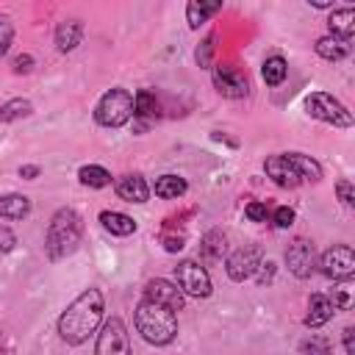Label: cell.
<instances>
[{
  "instance_id": "cell-31",
  "label": "cell",
  "mask_w": 355,
  "mask_h": 355,
  "mask_svg": "<svg viewBox=\"0 0 355 355\" xmlns=\"http://www.w3.org/2000/svg\"><path fill=\"white\" fill-rule=\"evenodd\" d=\"M11 39H14V28H11V19H8V17H0V55L8 50Z\"/></svg>"
},
{
  "instance_id": "cell-35",
  "label": "cell",
  "mask_w": 355,
  "mask_h": 355,
  "mask_svg": "<svg viewBox=\"0 0 355 355\" xmlns=\"http://www.w3.org/2000/svg\"><path fill=\"white\" fill-rule=\"evenodd\" d=\"M17 244V236L8 227H0V252H11Z\"/></svg>"
},
{
  "instance_id": "cell-5",
  "label": "cell",
  "mask_w": 355,
  "mask_h": 355,
  "mask_svg": "<svg viewBox=\"0 0 355 355\" xmlns=\"http://www.w3.org/2000/svg\"><path fill=\"white\" fill-rule=\"evenodd\" d=\"M305 111L313 116V119H322V122H330L336 128H349L352 125V114L333 97V94H324V92H313L305 97Z\"/></svg>"
},
{
  "instance_id": "cell-8",
  "label": "cell",
  "mask_w": 355,
  "mask_h": 355,
  "mask_svg": "<svg viewBox=\"0 0 355 355\" xmlns=\"http://www.w3.org/2000/svg\"><path fill=\"white\" fill-rule=\"evenodd\" d=\"M175 272H178V286L183 294H191V297H208L211 294V277L200 263L183 261L180 266H175Z\"/></svg>"
},
{
  "instance_id": "cell-37",
  "label": "cell",
  "mask_w": 355,
  "mask_h": 355,
  "mask_svg": "<svg viewBox=\"0 0 355 355\" xmlns=\"http://www.w3.org/2000/svg\"><path fill=\"white\" fill-rule=\"evenodd\" d=\"M31 69H33V58L28 53H22V55L14 58V72H31Z\"/></svg>"
},
{
  "instance_id": "cell-17",
  "label": "cell",
  "mask_w": 355,
  "mask_h": 355,
  "mask_svg": "<svg viewBox=\"0 0 355 355\" xmlns=\"http://www.w3.org/2000/svg\"><path fill=\"white\" fill-rule=\"evenodd\" d=\"M327 25H330V36H338V39L349 42V36L355 33V11L352 8H338V11L330 14Z\"/></svg>"
},
{
  "instance_id": "cell-38",
  "label": "cell",
  "mask_w": 355,
  "mask_h": 355,
  "mask_svg": "<svg viewBox=\"0 0 355 355\" xmlns=\"http://www.w3.org/2000/svg\"><path fill=\"white\" fill-rule=\"evenodd\" d=\"M164 250H166V252L183 250V236H169V233H164Z\"/></svg>"
},
{
  "instance_id": "cell-1",
  "label": "cell",
  "mask_w": 355,
  "mask_h": 355,
  "mask_svg": "<svg viewBox=\"0 0 355 355\" xmlns=\"http://www.w3.org/2000/svg\"><path fill=\"white\" fill-rule=\"evenodd\" d=\"M100 319H103V294L97 288H86L61 313L58 333L67 344H83L97 330Z\"/></svg>"
},
{
  "instance_id": "cell-19",
  "label": "cell",
  "mask_w": 355,
  "mask_h": 355,
  "mask_svg": "<svg viewBox=\"0 0 355 355\" xmlns=\"http://www.w3.org/2000/svg\"><path fill=\"white\" fill-rule=\"evenodd\" d=\"M100 222L105 230H111L114 236H130L136 230V222L128 216V214H119V211H103L100 214Z\"/></svg>"
},
{
  "instance_id": "cell-25",
  "label": "cell",
  "mask_w": 355,
  "mask_h": 355,
  "mask_svg": "<svg viewBox=\"0 0 355 355\" xmlns=\"http://www.w3.org/2000/svg\"><path fill=\"white\" fill-rule=\"evenodd\" d=\"M155 194L164 200H178L180 194H186V180L178 175H161L155 180Z\"/></svg>"
},
{
  "instance_id": "cell-41",
  "label": "cell",
  "mask_w": 355,
  "mask_h": 355,
  "mask_svg": "<svg viewBox=\"0 0 355 355\" xmlns=\"http://www.w3.org/2000/svg\"><path fill=\"white\" fill-rule=\"evenodd\" d=\"M39 175V166H19V178H28V180H33Z\"/></svg>"
},
{
  "instance_id": "cell-23",
  "label": "cell",
  "mask_w": 355,
  "mask_h": 355,
  "mask_svg": "<svg viewBox=\"0 0 355 355\" xmlns=\"http://www.w3.org/2000/svg\"><path fill=\"white\" fill-rule=\"evenodd\" d=\"M225 250H227V244H225V233L211 230V233H205V236H202L200 255H202L205 261H219V258L225 255Z\"/></svg>"
},
{
  "instance_id": "cell-13",
  "label": "cell",
  "mask_w": 355,
  "mask_h": 355,
  "mask_svg": "<svg viewBox=\"0 0 355 355\" xmlns=\"http://www.w3.org/2000/svg\"><path fill=\"white\" fill-rule=\"evenodd\" d=\"M263 169H266V175H269L277 186H300V183H302L300 175H297V169L291 166L288 155H272V158H266Z\"/></svg>"
},
{
  "instance_id": "cell-32",
  "label": "cell",
  "mask_w": 355,
  "mask_h": 355,
  "mask_svg": "<svg viewBox=\"0 0 355 355\" xmlns=\"http://www.w3.org/2000/svg\"><path fill=\"white\" fill-rule=\"evenodd\" d=\"M272 222H275L277 227H291V222H294V211H291L288 205H280V208H275Z\"/></svg>"
},
{
  "instance_id": "cell-14",
  "label": "cell",
  "mask_w": 355,
  "mask_h": 355,
  "mask_svg": "<svg viewBox=\"0 0 355 355\" xmlns=\"http://www.w3.org/2000/svg\"><path fill=\"white\" fill-rule=\"evenodd\" d=\"M116 194L125 200V202H147L150 197V189L144 183L141 175H122L116 180Z\"/></svg>"
},
{
  "instance_id": "cell-26",
  "label": "cell",
  "mask_w": 355,
  "mask_h": 355,
  "mask_svg": "<svg viewBox=\"0 0 355 355\" xmlns=\"http://www.w3.org/2000/svg\"><path fill=\"white\" fill-rule=\"evenodd\" d=\"M333 302V308H341V311H349L355 305V286L349 277L338 280V286H333V294L327 297Z\"/></svg>"
},
{
  "instance_id": "cell-15",
  "label": "cell",
  "mask_w": 355,
  "mask_h": 355,
  "mask_svg": "<svg viewBox=\"0 0 355 355\" xmlns=\"http://www.w3.org/2000/svg\"><path fill=\"white\" fill-rule=\"evenodd\" d=\"M333 302L327 300V294H313L311 302H308V316H305V324L308 327H322L324 322L333 319Z\"/></svg>"
},
{
  "instance_id": "cell-7",
  "label": "cell",
  "mask_w": 355,
  "mask_h": 355,
  "mask_svg": "<svg viewBox=\"0 0 355 355\" xmlns=\"http://www.w3.org/2000/svg\"><path fill=\"white\" fill-rule=\"evenodd\" d=\"M322 272L327 275V277H333V280H344V277H352V272H355V252H352V247H347V244H336V247H330L324 255H322Z\"/></svg>"
},
{
  "instance_id": "cell-34",
  "label": "cell",
  "mask_w": 355,
  "mask_h": 355,
  "mask_svg": "<svg viewBox=\"0 0 355 355\" xmlns=\"http://www.w3.org/2000/svg\"><path fill=\"white\" fill-rule=\"evenodd\" d=\"M336 189H338V197H341L344 205H352V202H355V194H352V183H349V180H338Z\"/></svg>"
},
{
  "instance_id": "cell-22",
  "label": "cell",
  "mask_w": 355,
  "mask_h": 355,
  "mask_svg": "<svg viewBox=\"0 0 355 355\" xmlns=\"http://www.w3.org/2000/svg\"><path fill=\"white\" fill-rule=\"evenodd\" d=\"M222 8V3H208V0H191L186 6V17H189V25L191 28H200L211 14H216Z\"/></svg>"
},
{
  "instance_id": "cell-12",
  "label": "cell",
  "mask_w": 355,
  "mask_h": 355,
  "mask_svg": "<svg viewBox=\"0 0 355 355\" xmlns=\"http://www.w3.org/2000/svg\"><path fill=\"white\" fill-rule=\"evenodd\" d=\"M258 263H261V252H258V247L236 250V252L227 258V275H230V280L241 283V280H247L250 275H255Z\"/></svg>"
},
{
  "instance_id": "cell-24",
  "label": "cell",
  "mask_w": 355,
  "mask_h": 355,
  "mask_svg": "<svg viewBox=\"0 0 355 355\" xmlns=\"http://www.w3.org/2000/svg\"><path fill=\"white\" fill-rule=\"evenodd\" d=\"M288 161H291V166L297 169L300 180H319V178H322V166H319L313 158H308V155H302V153H288Z\"/></svg>"
},
{
  "instance_id": "cell-16",
  "label": "cell",
  "mask_w": 355,
  "mask_h": 355,
  "mask_svg": "<svg viewBox=\"0 0 355 355\" xmlns=\"http://www.w3.org/2000/svg\"><path fill=\"white\" fill-rule=\"evenodd\" d=\"M133 116L144 119L139 128H147V125H150V119H155V116H158V100H155V94H153L150 89L136 92V97H133Z\"/></svg>"
},
{
  "instance_id": "cell-39",
  "label": "cell",
  "mask_w": 355,
  "mask_h": 355,
  "mask_svg": "<svg viewBox=\"0 0 355 355\" xmlns=\"http://www.w3.org/2000/svg\"><path fill=\"white\" fill-rule=\"evenodd\" d=\"M344 349L347 355H355V327H344Z\"/></svg>"
},
{
  "instance_id": "cell-6",
  "label": "cell",
  "mask_w": 355,
  "mask_h": 355,
  "mask_svg": "<svg viewBox=\"0 0 355 355\" xmlns=\"http://www.w3.org/2000/svg\"><path fill=\"white\" fill-rule=\"evenodd\" d=\"M94 355H130V338H128V330H125L122 319L111 316L103 324V330L97 336Z\"/></svg>"
},
{
  "instance_id": "cell-18",
  "label": "cell",
  "mask_w": 355,
  "mask_h": 355,
  "mask_svg": "<svg viewBox=\"0 0 355 355\" xmlns=\"http://www.w3.org/2000/svg\"><path fill=\"white\" fill-rule=\"evenodd\" d=\"M80 36H83V28H80V22L78 19H67V22H61L58 28H55V44H58V50H75L78 44H80Z\"/></svg>"
},
{
  "instance_id": "cell-21",
  "label": "cell",
  "mask_w": 355,
  "mask_h": 355,
  "mask_svg": "<svg viewBox=\"0 0 355 355\" xmlns=\"http://www.w3.org/2000/svg\"><path fill=\"white\" fill-rule=\"evenodd\" d=\"M316 53L322 58H327V61H338V58H344L349 53V42L347 39H338V36H322L316 42Z\"/></svg>"
},
{
  "instance_id": "cell-10",
  "label": "cell",
  "mask_w": 355,
  "mask_h": 355,
  "mask_svg": "<svg viewBox=\"0 0 355 355\" xmlns=\"http://www.w3.org/2000/svg\"><path fill=\"white\" fill-rule=\"evenodd\" d=\"M144 300L158 302V305H164V308H169V311H180V308H183V291H180L175 283L164 280V277H155V280L147 283Z\"/></svg>"
},
{
  "instance_id": "cell-20",
  "label": "cell",
  "mask_w": 355,
  "mask_h": 355,
  "mask_svg": "<svg viewBox=\"0 0 355 355\" xmlns=\"http://www.w3.org/2000/svg\"><path fill=\"white\" fill-rule=\"evenodd\" d=\"M28 214H31V200L25 194H6V197H0V216L22 219Z\"/></svg>"
},
{
  "instance_id": "cell-2",
  "label": "cell",
  "mask_w": 355,
  "mask_h": 355,
  "mask_svg": "<svg viewBox=\"0 0 355 355\" xmlns=\"http://www.w3.org/2000/svg\"><path fill=\"white\" fill-rule=\"evenodd\" d=\"M136 330L141 333L144 341H150L155 347H164L178 336L175 311H169V308H164L158 302L141 300L139 308H136Z\"/></svg>"
},
{
  "instance_id": "cell-3",
  "label": "cell",
  "mask_w": 355,
  "mask_h": 355,
  "mask_svg": "<svg viewBox=\"0 0 355 355\" xmlns=\"http://www.w3.org/2000/svg\"><path fill=\"white\" fill-rule=\"evenodd\" d=\"M80 230H83L80 216L72 208L55 211V216H53V222L47 227V244H44L47 247V255L53 261L72 255L75 247H78V241H80Z\"/></svg>"
},
{
  "instance_id": "cell-29",
  "label": "cell",
  "mask_w": 355,
  "mask_h": 355,
  "mask_svg": "<svg viewBox=\"0 0 355 355\" xmlns=\"http://www.w3.org/2000/svg\"><path fill=\"white\" fill-rule=\"evenodd\" d=\"M31 114V103L17 97V100H8L3 108H0V122H14L19 116H28Z\"/></svg>"
},
{
  "instance_id": "cell-28",
  "label": "cell",
  "mask_w": 355,
  "mask_h": 355,
  "mask_svg": "<svg viewBox=\"0 0 355 355\" xmlns=\"http://www.w3.org/2000/svg\"><path fill=\"white\" fill-rule=\"evenodd\" d=\"M286 72H288V67H286V61H283L280 55H272V58H266V61H263V69H261V75H263V80H266L269 86H277V83H283Z\"/></svg>"
},
{
  "instance_id": "cell-4",
  "label": "cell",
  "mask_w": 355,
  "mask_h": 355,
  "mask_svg": "<svg viewBox=\"0 0 355 355\" xmlns=\"http://www.w3.org/2000/svg\"><path fill=\"white\" fill-rule=\"evenodd\" d=\"M97 122L105 125V128H119L125 125L130 116H133V94L125 92V89H111L103 94V100L97 103V111H94Z\"/></svg>"
},
{
  "instance_id": "cell-40",
  "label": "cell",
  "mask_w": 355,
  "mask_h": 355,
  "mask_svg": "<svg viewBox=\"0 0 355 355\" xmlns=\"http://www.w3.org/2000/svg\"><path fill=\"white\" fill-rule=\"evenodd\" d=\"M258 269H261V275H258V283H266V280H272V275H275V263H272V261H266V263H258Z\"/></svg>"
},
{
  "instance_id": "cell-36",
  "label": "cell",
  "mask_w": 355,
  "mask_h": 355,
  "mask_svg": "<svg viewBox=\"0 0 355 355\" xmlns=\"http://www.w3.org/2000/svg\"><path fill=\"white\" fill-rule=\"evenodd\" d=\"M211 53H214V36H208V39L202 42V47L197 50V61L205 67V64H208V58H211Z\"/></svg>"
},
{
  "instance_id": "cell-33",
  "label": "cell",
  "mask_w": 355,
  "mask_h": 355,
  "mask_svg": "<svg viewBox=\"0 0 355 355\" xmlns=\"http://www.w3.org/2000/svg\"><path fill=\"white\" fill-rule=\"evenodd\" d=\"M244 214H247L252 222H266V216H269V208H266L263 202H247Z\"/></svg>"
},
{
  "instance_id": "cell-9",
  "label": "cell",
  "mask_w": 355,
  "mask_h": 355,
  "mask_svg": "<svg viewBox=\"0 0 355 355\" xmlns=\"http://www.w3.org/2000/svg\"><path fill=\"white\" fill-rule=\"evenodd\" d=\"M214 86L225 97H244L250 92L247 75L239 67H233V64H216L214 67Z\"/></svg>"
},
{
  "instance_id": "cell-11",
  "label": "cell",
  "mask_w": 355,
  "mask_h": 355,
  "mask_svg": "<svg viewBox=\"0 0 355 355\" xmlns=\"http://www.w3.org/2000/svg\"><path fill=\"white\" fill-rule=\"evenodd\" d=\"M313 244L305 239H294L286 250V263L297 277H308L313 272Z\"/></svg>"
},
{
  "instance_id": "cell-27",
  "label": "cell",
  "mask_w": 355,
  "mask_h": 355,
  "mask_svg": "<svg viewBox=\"0 0 355 355\" xmlns=\"http://www.w3.org/2000/svg\"><path fill=\"white\" fill-rule=\"evenodd\" d=\"M78 178H80V183H83V186H92V189H103V186H108V183H111V175H108L103 166H97V164L80 166Z\"/></svg>"
},
{
  "instance_id": "cell-30",
  "label": "cell",
  "mask_w": 355,
  "mask_h": 355,
  "mask_svg": "<svg viewBox=\"0 0 355 355\" xmlns=\"http://www.w3.org/2000/svg\"><path fill=\"white\" fill-rule=\"evenodd\" d=\"M300 352L302 355H333V347L324 338H308V341H302Z\"/></svg>"
}]
</instances>
